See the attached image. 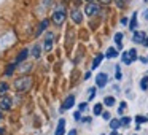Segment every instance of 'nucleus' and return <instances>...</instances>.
Segmentation results:
<instances>
[{"label": "nucleus", "mask_w": 148, "mask_h": 135, "mask_svg": "<svg viewBox=\"0 0 148 135\" xmlns=\"http://www.w3.org/2000/svg\"><path fill=\"white\" fill-rule=\"evenodd\" d=\"M115 78H116V80H121V67H119V65H116V67H115Z\"/></svg>", "instance_id": "obj_28"}, {"label": "nucleus", "mask_w": 148, "mask_h": 135, "mask_svg": "<svg viewBox=\"0 0 148 135\" xmlns=\"http://www.w3.org/2000/svg\"><path fill=\"white\" fill-rule=\"evenodd\" d=\"M91 78V72H86V73H84V80H89Z\"/></svg>", "instance_id": "obj_38"}, {"label": "nucleus", "mask_w": 148, "mask_h": 135, "mask_svg": "<svg viewBox=\"0 0 148 135\" xmlns=\"http://www.w3.org/2000/svg\"><path fill=\"white\" fill-rule=\"evenodd\" d=\"M3 132H5V130H3V129H2V127H0V135L3 134Z\"/></svg>", "instance_id": "obj_44"}, {"label": "nucleus", "mask_w": 148, "mask_h": 135, "mask_svg": "<svg viewBox=\"0 0 148 135\" xmlns=\"http://www.w3.org/2000/svg\"><path fill=\"white\" fill-rule=\"evenodd\" d=\"M119 127H121V121H119L118 118H115V119L110 121V129H112V132H118Z\"/></svg>", "instance_id": "obj_15"}, {"label": "nucleus", "mask_w": 148, "mask_h": 135, "mask_svg": "<svg viewBox=\"0 0 148 135\" xmlns=\"http://www.w3.org/2000/svg\"><path fill=\"white\" fill-rule=\"evenodd\" d=\"M29 49H21V51H19V54H18L16 56V59H14V64H21V62H26V59L27 57H29Z\"/></svg>", "instance_id": "obj_12"}, {"label": "nucleus", "mask_w": 148, "mask_h": 135, "mask_svg": "<svg viewBox=\"0 0 148 135\" xmlns=\"http://www.w3.org/2000/svg\"><path fill=\"white\" fill-rule=\"evenodd\" d=\"M110 116H112V115H110L108 111H103V113H102V118L105 119V121H112V118H110Z\"/></svg>", "instance_id": "obj_32"}, {"label": "nucleus", "mask_w": 148, "mask_h": 135, "mask_svg": "<svg viewBox=\"0 0 148 135\" xmlns=\"http://www.w3.org/2000/svg\"><path fill=\"white\" fill-rule=\"evenodd\" d=\"M140 89L142 91H147L148 89V76H143L140 80Z\"/></svg>", "instance_id": "obj_25"}, {"label": "nucleus", "mask_w": 148, "mask_h": 135, "mask_svg": "<svg viewBox=\"0 0 148 135\" xmlns=\"http://www.w3.org/2000/svg\"><path fill=\"white\" fill-rule=\"evenodd\" d=\"M96 92H97V91H96V87H91V89H89V94H88V99H89V100H92L94 97H96Z\"/></svg>", "instance_id": "obj_30"}, {"label": "nucleus", "mask_w": 148, "mask_h": 135, "mask_svg": "<svg viewBox=\"0 0 148 135\" xmlns=\"http://www.w3.org/2000/svg\"><path fill=\"white\" fill-rule=\"evenodd\" d=\"M65 18H67V10H65L64 5H59V7L51 13V21L56 24V26H62L64 21H65Z\"/></svg>", "instance_id": "obj_2"}, {"label": "nucleus", "mask_w": 148, "mask_h": 135, "mask_svg": "<svg viewBox=\"0 0 148 135\" xmlns=\"http://www.w3.org/2000/svg\"><path fill=\"white\" fill-rule=\"evenodd\" d=\"M99 11H100V7L97 3H94V2H92V3H86V7H84V14L89 16V18L99 14Z\"/></svg>", "instance_id": "obj_4"}, {"label": "nucleus", "mask_w": 148, "mask_h": 135, "mask_svg": "<svg viewBox=\"0 0 148 135\" xmlns=\"http://www.w3.org/2000/svg\"><path fill=\"white\" fill-rule=\"evenodd\" d=\"M119 121H121V125H129L131 124V118H129V116H123Z\"/></svg>", "instance_id": "obj_29"}, {"label": "nucleus", "mask_w": 148, "mask_h": 135, "mask_svg": "<svg viewBox=\"0 0 148 135\" xmlns=\"http://www.w3.org/2000/svg\"><path fill=\"white\" fill-rule=\"evenodd\" d=\"M2 118H3V116H2V110H0V119H2Z\"/></svg>", "instance_id": "obj_46"}, {"label": "nucleus", "mask_w": 148, "mask_h": 135, "mask_svg": "<svg viewBox=\"0 0 148 135\" xmlns=\"http://www.w3.org/2000/svg\"><path fill=\"white\" fill-rule=\"evenodd\" d=\"M145 38H147V35H145L143 30H135L134 35H132V42L134 43H142V45H143Z\"/></svg>", "instance_id": "obj_10"}, {"label": "nucleus", "mask_w": 148, "mask_h": 135, "mask_svg": "<svg viewBox=\"0 0 148 135\" xmlns=\"http://www.w3.org/2000/svg\"><path fill=\"white\" fill-rule=\"evenodd\" d=\"M113 57H118V49L112 46V48L107 49V52H105V59H113Z\"/></svg>", "instance_id": "obj_16"}, {"label": "nucleus", "mask_w": 148, "mask_h": 135, "mask_svg": "<svg viewBox=\"0 0 148 135\" xmlns=\"http://www.w3.org/2000/svg\"><path fill=\"white\" fill-rule=\"evenodd\" d=\"M73 119H75V121H81V111H77V113H75V115H73Z\"/></svg>", "instance_id": "obj_35"}, {"label": "nucleus", "mask_w": 148, "mask_h": 135, "mask_svg": "<svg viewBox=\"0 0 148 135\" xmlns=\"http://www.w3.org/2000/svg\"><path fill=\"white\" fill-rule=\"evenodd\" d=\"M121 24H123V26H126V24H129V22H127V18H121Z\"/></svg>", "instance_id": "obj_37"}, {"label": "nucleus", "mask_w": 148, "mask_h": 135, "mask_svg": "<svg viewBox=\"0 0 148 135\" xmlns=\"http://www.w3.org/2000/svg\"><path fill=\"white\" fill-rule=\"evenodd\" d=\"M64 134H65V119L61 118L59 122H58V127H56L54 135H64Z\"/></svg>", "instance_id": "obj_13"}, {"label": "nucleus", "mask_w": 148, "mask_h": 135, "mask_svg": "<svg viewBox=\"0 0 148 135\" xmlns=\"http://www.w3.org/2000/svg\"><path fill=\"white\" fill-rule=\"evenodd\" d=\"M135 27H137V13H134V14H132L131 21H129V30L135 32Z\"/></svg>", "instance_id": "obj_20"}, {"label": "nucleus", "mask_w": 148, "mask_h": 135, "mask_svg": "<svg viewBox=\"0 0 148 135\" xmlns=\"http://www.w3.org/2000/svg\"><path fill=\"white\" fill-rule=\"evenodd\" d=\"M137 59H138V56H137V49L135 48H131V49H127V51H124L121 54V61L124 65H131L132 62H135Z\"/></svg>", "instance_id": "obj_3"}, {"label": "nucleus", "mask_w": 148, "mask_h": 135, "mask_svg": "<svg viewBox=\"0 0 148 135\" xmlns=\"http://www.w3.org/2000/svg\"><path fill=\"white\" fill-rule=\"evenodd\" d=\"M32 84H34V80H32V76H29V75L16 78V80L13 81V86H14V89H16L18 92H27V91H30Z\"/></svg>", "instance_id": "obj_1"}, {"label": "nucleus", "mask_w": 148, "mask_h": 135, "mask_svg": "<svg viewBox=\"0 0 148 135\" xmlns=\"http://www.w3.org/2000/svg\"><path fill=\"white\" fill-rule=\"evenodd\" d=\"M115 5L119 10H124V8L127 7V0H115Z\"/></svg>", "instance_id": "obj_24"}, {"label": "nucleus", "mask_w": 148, "mask_h": 135, "mask_svg": "<svg viewBox=\"0 0 148 135\" xmlns=\"http://www.w3.org/2000/svg\"><path fill=\"white\" fill-rule=\"evenodd\" d=\"M115 43H116V49L123 48V32H116L115 33Z\"/></svg>", "instance_id": "obj_18"}, {"label": "nucleus", "mask_w": 148, "mask_h": 135, "mask_svg": "<svg viewBox=\"0 0 148 135\" xmlns=\"http://www.w3.org/2000/svg\"><path fill=\"white\" fill-rule=\"evenodd\" d=\"M53 43H54V35L51 32H46V37H45V51L49 52L53 49Z\"/></svg>", "instance_id": "obj_9"}, {"label": "nucleus", "mask_w": 148, "mask_h": 135, "mask_svg": "<svg viewBox=\"0 0 148 135\" xmlns=\"http://www.w3.org/2000/svg\"><path fill=\"white\" fill-rule=\"evenodd\" d=\"M143 2H148V0H143Z\"/></svg>", "instance_id": "obj_47"}, {"label": "nucleus", "mask_w": 148, "mask_h": 135, "mask_svg": "<svg viewBox=\"0 0 148 135\" xmlns=\"http://www.w3.org/2000/svg\"><path fill=\"white\" fill-rule=\"evenodd\" d=\"M116 103V99L113 95H107L105 99H103V105L105 106H113Z\"/></svg>", "instance_id": "obj_22"}, {"label": "nucleus", "mask_w": 148, "mask_h": 135, "mask_svg": "<svg viewBox=\"0 0 148 135\" xmlns=\"http://www.w3.org/2000/svg\"><path fill=\"white\" fill-rule=\"evenodd\" d=\"M148 121V118H145V116H135V122H137V124H143V122H147Z\"/></svg>", "instance_id": "obj_27"}, {"label": "nucleus", "mask_w": 148, "mask_h": 135, "mask_svg": "<svg viewBox=\"0 0 148 135\" xmlns=\"http://www.w3.org/2000/svg\"><path fill=\"white\" fill-rule=\"evenodd\" d=\"M92 113H94V116H102V113H103V103H96V105H94V108H92Z\"/></svg>", "instance_id": "obj_19"}, {"label": "nucleus", "mask_w": 148, "mask_h": 135, "mask_svg": "<svg viewBox=\"0 0 148 135\" xmlns=\"http://www.w3.org/2000/svg\"><path fill=\"white\" fill-rule=\"evenodd\" d=\"M110 3H112V0H99V5H103V7H107Z\"/></svg>", "instance_id": "obj_34"}, {"label": "nucleus", "mask_w": 148, "mask_h": 135, "mask_svg": "<svg viewBox=\"0 0 148 135\" xmlns=\"http://www.w3.org/2000/svg\"><path fill=\"white\" fill-rule=\"evenodd\" d=\"M126 105H127V103H126V102H121V103H119V108H118V113H119V115H121V113L124 111Z\"/></svg>", "instance_id": "obj_31"}, {"label": "nucleus", "mask_w": 148, "mask_h": 135, "mask_svg": "<svg viewBox=\"0 0 148 135\" xmlns=\"http://www.w3.org/2000/svg\"><path fill=\"white\" fill-rule=\"evenodd\" d=\"M138 61H140L142 64H147V62H148V57H143V56H140V57H138Z\"/></svg>", "instance_id": "obj_36"}, {"label": "nucleus", "mask_w": 148, "mask_h": 135, "mask_svg": "<svg viewBox=\"0 0 148 135\" xmlns=\"http://www.w3.org/2000/svg\"><path fill=\"white\" fill-rule=\"evenodd\" d=\"M143 18H145V19H148V10L143 11Z\"/></svg>", "instance_id": "obj_39"}, {"label": "nucleus", "mask_w": 148, "mask_h": 135, "mask_svg": "<svg viewBox=\"0 0 148 135\" xmlns=\"http://www.w3.org/2000/svg\"><path fill=\"white\" fill-rule=\"evenodd\" d=\"M110 135H121V134H118V132H112Z\"/></svg>", "instance_id": "obj_42"}, {"label": "nucleus", "mask_w": 148, "mask_h": 135, "mask_svg": "<svg viewBox=\"0 0 148 135\" xmlns=\"http://www.w3.org/2000/svg\"><path fill=\"white\" fill-rule=\"evenodd\" d=\"M11 103H13V100H11L10 97H2V99H0V110H2V111H10Z\"/></svg>", "instance_id": "obj_7"}, {"label": "nucleus", "mask_w": 148, "mask_h": 135, "mask_svg": "<svg viewBox=\"0 0 148 135\" xmlns=\"http://www.w3.org/2000/svg\"><path fill=\"white\" fill-rule=\"evenodd\" d=\"M49 26V19H43L42 22L38 24V27H37V30H35V38H38L40 35H42L43 32L46 30V27Z\"/></svg>", "instance_id": "obj_11"}, {"label": "nucleus", "mask_w": 148, "mask_h": 135, "mask_svg": "<svg viewBox=\"0 0 148 135\" xmlns=\"http://www.w3.org/2000/svg\"><path fill=\"white\" fill-rule=\"evenodd\" d=\"M86 2H88V3H92V2H94V0H86Z\"/></svg>", "instance_id": "obj_45"}, {"label": "nucleus", "mask_w": 148, "mask_h": 135, "mask_svg": "<svg viewBox=\"0 0 148 135\" xmlns=\"http://www.w3.org/2000/svg\"><path fill=\"white\" fill-rule=\"evenodd\" d=\"M86 106H88V103H86V102L80 103V106H78V111H84V110H86Z\"/></svg>", "instance_id": "obj_33"}, {"label": "nucleus", "mask_w": 148, "mask_h": 135, "mask_svg": "<svg viewBox=\"0 0 148 135\" xmlns=\"http://www.w3.org/2000/svg\"><path fill=\"white\" fill-rule=\"evenodd\" d=\"M32 56L35 59H38L40 56H42V48H40V45H35L34 46V49H32Z\"/></svg>", "instance_id": "obj_23"}, {"label": "nucleus", "mask_w": 148, "mask_h": 135, "mask_svg": "<svg viewBox=\"0 0 148 135\" xmlns=\"http://www.w3.org/2000/svg\"><path fill=\"white\" fill-rule=\"evenodd\" d=\"M30 68H32V65H30V64H27V62H24V64L19 67V70L23 72V73H26V72H30Z\"/></svg>", "instance_id": "obj_26"}, {"label": "nucleus", "mask_w": 148, "mask_h": 135, "mask_svg": "<svg viewBox=\"0 0 148 135\" xmlns=\"http://www.w3.org/2000/svg\"><path fill=\"white\" fill-rule=\"evenodd\" d=\"M8 89H10V86H8L7 81H0V99L5 97V94L8 92Z\"/></svg>", "instance_id": "obj_17"}, {"label": "nucleus", "mask_w": 148, "mask_h": 135, "mask_svg": "<svg viewBox=\"0 0 148 135\" xmlns=\"http://www.w3.org/2000/svg\"><path fill=\"white\" fill-rule=\"evenodd\" d=\"M73 105H75V95H73V94H70V95L65 97L64 103H62V106H61V113L65 111V110H70Z\"/></svg>", "instance_id": "obj_5"}, {"label": "nucleus", "mask_w": 148, "mask_h": 135, "mask_svg": "<svg viewBox=\"0 0 148 135\" xmlns=\"http://www.w3.org/2000/svg\"><path fill=\"white\" fill-rule=\"evenodd\" d=\"M107 83H108V75H107V73H103V72H102V73H99L96 76V86L97 87H105Z\"/></svg>", "instance_id": "obj_6"}, {"label": "nucleus", "mask_w": 148, "mask_h": 135, "mask_svg": "<svg viewBox=\"0 0 148 135\" xmlns=\"http://www.w3.org/2000/svg\"><path fill=\"white\" fill-rule=\"evenodd\" d=\"M103 59H105V54H102V52H100V54H97L96 57H94V61H92V65H91V68H92V70H94V68H97Z\"/></svg>", "instance_id": "obj_14"}, {"label": "nucleus", "mask_w": 148, "mask_h": 135, "mask_svg": "<svg viewBox=\"0 0 148 135\" xmlns=\"http://www.w3.org/2000/svg\"><path fill=\"white\" fill-rule=\"evenodd\" d=\"M80 3H81L80 0H75V5H80Z\"/></svg>", "instance_id": "obj_43"}, {"label": "nucleus", "mask_w": 148, "mask_h": 135, "mask_svg": "<svg viewBox=\"0 0 148 135\" xmlns=\"http://www.w3.org/2000/svg\"><path fill=\"white\" fill-rule=\"evenodd\" d=\"M70 18H72V21H73L75 24L83 22V14H81V11L78 10V8H73V10L70 11Z\"/></svg>", "instance_id": "obj_8"}, {"label": "nucleus", "mask_w": 148, "mask_h": 135, "mask_svg": "<svg viewBox=\"0 0 148 135\" xmlns=\"http://www.w3.org/2000/svg\"><path fill=\"white\" fill-rule=\"evenodd\" d=\"M69 135H77V130H75V129H73V130H70V132H69Z\"/></svg>", "instance_id": "obj_40"}, {"label": "nucleus", "mask_w": 148, "mask_h": 135, "mask_svg": "<svg viewBox=\"0 0 148 135\" xmlns=\"http://www.w3.org/2000/svg\"><path fill=\"white\" fill-rule=\"evenodd\" d=\"M14 70H16V64L11 62V64H8L7 68H5V75H7V76H11V75L14 73Z\"/></svg>", "instance_id": "obj_21"}, {"label": "nucleus", "mask_w": 148, "mask_h": 135, "mask_svg": "<svg viewBox=\"0 0 148 135\" xmlns=\"http://www.w3.org/2000/svg\"><path fill=\"white\" fill-rule=\"evenodd\" d=\"M143 46H147V48H148V37L145 38V42H143Z\"/></svg>", "instance_id": "obj_41"}]
</instances>
